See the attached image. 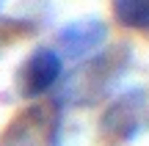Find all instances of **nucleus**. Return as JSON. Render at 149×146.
I'll return each mask as SVG.
<instances>
[{
	"instance_id": "nucleus-1",
	"label": "nucleus",
	"mask_w": 149,
	"mask_h": 146,
	"mask_svg": "<svg viewBox=\"0 0 149 146\" xmlns=\"http://www.w3.org/2000/svg\"><path fill=\"white\" fill-rule=\"evenodd\" d=\"M146 124V97L141 91H127L116 97L100 119V138L105 146H124Z\"/></svg>"
},
{
	"instance_id": "nucleus-5",
	"label": "nucleus",
	"mask_w": 149,
	"mask_h": 146,
	"mask_svg": "<svg viewBox=\"0 0 149 146\" xmlns=\"http://www.w3.org/2000/svg\"><path fill=\"white\" fill-rule=\"evenodd\" d=\"M111 6L122 28L149 36V0H111Z\"/></svg>"
},
{
	"instance_id": "nucleus-6",
	"label": "nucleus",
	"mask_w": 149,
	"mask_h": 146,
	"mask_svg": "<svg viewBox=\"0 0 149 146\" xmlns=\"http://www.w3.org/2000/svg\"><path fill=\"white\" fill-rule=\"evenodd\" d=\"M3 6H6V0H0V11H3Z\"/></svg>"
},
{
	"instance_id": "nucleus-2",
	"label": "nucleus",
	"mask_w": 149,
	"mask_h": 146,
	"mask_svg": "<svg viewBox=\"0 0 149 146\" xmlns=\"http://www.w3.org/2000/svg\"><path fill=\"white\" fill-rule=\"evenodd\" d=\"M61 130L58 105H33L22 110L3 135V146H55Z\"/></svg>"
},
{
	"instance_id": "nucleus-3",
	"label": "nucleus",
	"mask_w": 149,
	"mask_h": 146,
	"mask_svg": "<svg viewBox=\"0 0 149 146\" xmlns=\"http://www.w3.org/2000/svg\"><path fill=\"white\" fill-rule=\"evenodd\" d=\"M64 77V58L53 47H36L28 53L14 75V88L22 99H39L50 94Z\"/></svg>"
},
{
	"instance_id": "nucleus-4",
	"label": "nucleus",
	"mask_w": 149,
	"mask_h": 146,
	"mask_svg": "<svg viewBox=\"0 0 149 146\" xmlns=\"http://www.w3.org/2000/svg\"><path fill=\"white\" fill-rule=\"evenodd\" d=\"M108 39V25L100 17H86L64 25L55 33V53L66 61H83L94 55Z\"/></svg>"
}]
</instances>
